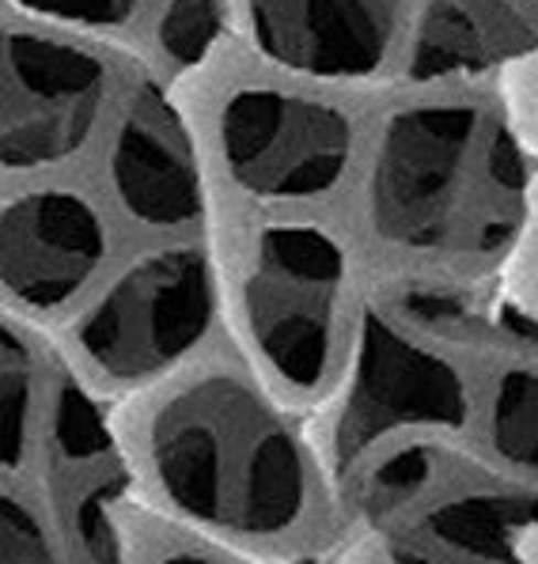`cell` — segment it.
Returning <instances> with one entry per match:
<instances>
[{"label": "cell", "instance_id": "cell-1", "mask_svg": "<svg viewBox=\"0 0 538 564\" xmlns=\"http://www.w3.org/2000/svg\"><path fill=\"white\" fill-rule=\"evenodd\" d=\"M527 213L516 133L482 102H432L387 126L372 175L379 236L418 254L489 258Z\"/></svg>", "mask_w": 538, "mask_h": 564}, {"label": "cell", "instance_id": "cell-2", "mask_svg": "<svg viewBox=\"0 0 538 564\" xmlns=\"http://www.w3.org/2000/svg\"><path fill=\"white\" fill-rule=\"evenodd\" d=\"M144 458L160 497L220 534L277 538L300 523L311 500L297 432L228 371L175 390L152 413Z\"/></svg>", "mask_w": 538, "mask_h": 564}, {"label": "cell", "instance_id": "cell-3", "mask_svg": "<svg viewBox=\"0 0 538 564\" xmlns=\"http://www.w3.org/2000/svg\"><path fill=\"white\" fill-rule=\"evenodd\" d=\"M357 500L395 564H524L531 505L440 447L410 444L376 458Z\"/></svg>", "mask_w": 538, "mask_h": 564}, {"label": "cell", "instance_id": "cell-4", "mask_svg": "<svg viewBox=\"0 0 538 564\" xmlns=\"http://www.w3.org/2000/svg\"><path fill=\"white\" fill-rule=\"evenodd\" d=\"M345 292V254L326 231L277 224L255 239L243 318L262 364L292 390H315L330 368Z\"/></svg>", "mask_w": 538, "mask_h": 564}, {"label": "cell", "instance_id": "cell-5", "mask_svg": "<svg viewBox=\"0 0 538 564\" xmlns=\"http://www.w3.org/2000/svg\"><path fill=\"white\" fill-rule=\"evenodd\" d=\"M216 284L205 250L179 247L141 258L88 315L76 345L107 383H137L186 357L213 323Z\"/></svg>", "mask_w": 538, "mask_h": 564}, {"label": "cell", "instance_id": "cell-6", "mask_svg": "<svg viewBox=\"0 0 538 564\" xmlns=\"http://www.w3.org/2000/svg\"><path fill=\"white\" fill-rule=\"evenodd\" d=\"M466 413L471 398L455 364L395 307L368 311L334 429L337 463L353 466L398 432L459 429Z\"/></svg>", "mask_w": 538, "mask_h": 564}, {"label": "cell", "instance_id": "cell-7", "mask_svg": "<svg viewBox=\"0 0 538 564\" xmlns=\"http://www.w3.org/2000/svg\"><path fill=\"white\" fill-rule=\"evenodd\" d=\"M107 68L88 50L0 28V167H46L92 137Z\"/></svg>", "mask_w": 538, "mask_h": 564}, {"label": "cell", "instance_id": "cell-8", "mask_svg": "<svg viewBox=\"0 0 538 564\" xmlns=\"http://www.w3.org/2000/svg\"><path fill=\"white\" fill-rule=\"evenodd\" d=\"M220 141L232 178L273 202H300L334 189L353 149L342 110L262 88L232 95L220 118Z\"/></svg>", "mask_w": 538, "mask_h": 564}, {"label": "cell", "instance_id": "cell-9", "mask_svg": "<svg viewBox=\"0 0 538 564\" xmlns=\"http://www.w3.org/2000/svg\"><path fill=\"white\" fill-rule=\"evenodd\" d=\"M107 258V228L84 197L39 189L0 213V284L28 307H61Z\"/></svg>", "mask_w": 538, "mask_h": 564}, {"label": "cell", "instance_id": "cell-10", "mask_svg": "<svg viewBox=\"0 0 538 564\" xmlns=\"http://www.w3.org/2000/svg\"><path fill=\"white\" fill-rule=\"evenodd\" d=\"M406 0H250V28L269 61L330 80L384 65Z\"/></svg>", "mask_w": 538, "mask_h": 564}, {"label": "cell", "instance_id": "cell-11", "mask_svg": "<svg viewBox=\"0 0 538 564\" xmlns=\"http://www.w3.org/2000/svg\"><path fill=\"white\" fill-rule=\"evenodd\" d=\"M115 186L129 213L155 228L202 216L205 194L186 121L160 88L144 84L129 107L115 144Z\"/></svg>", "mask_w": 538, "mask_h": 564}, {"label": "cell", "instance_id": "cell-12", "mask_svg": "<svg viewBox=\"0 0 538 564\" xmlns=\"http://www.w3.org/2000/svg\"><path fill=\"white\" fill-rule=\"evenodd\" d=\"M538 50V0H429L410 54L413 80L485 73Z\"/></svg>", "mask_w": 538, "mask_h": 564}, {"label": "cell", "instance_id": "cell-13", "mask_svg": "<svg viewBox=\"0 0 538 564\" xmlns=\"http://www.w3.org/2000/svg\"><path fill=\"white\" fill-rule=\"evenodd\" d=\"M489 444L516 474L538 477V357L501 371L489 398Z\"/></svg>", "mask_w": 538, "mask_h": 564}, {"label": "cell", "instance_id": "cell-14", "mask_svg": "<svg viewBox=\"0 0 538 564\" xmlns=\"http://www.w3.org/2000/svg\"><path fill=\"white\" fill-rule=\"evenodd\" d=\"M39 368L34 352L8 323H0V466H20L31 444V413Z\"/></svg>", "mask_w": 538, "mask_h": 564}, {"label": "cell", "instance_id": "cell-15", "mask_svg": "<svg viewBox=\"0 0 538 564\" xmlns=\"http://www.w3.org/2000/svg\"><path fill=\"white\" fill-rule=\"evenodd\" d=\"M220 0H171L160 20V46L175 65H197L220 34Z\"/></svg>", "mask_w": 538, "mask_h": 564}, {"label": "cell", "instance_id": "cell-16", "mask_svg": "<svg viewBox=\"0 0 538 564\" xmlns=\"http://www.w3.org/2000/svg\"><path fill=\"white\" fill-rule=\"evenodd\" d=\"M0 564H61L42 519L0 492Z\"/></svg>", "mask_w": 538, "mask_h": 564}, {"label": "cell", "instance_id": "cell-17", "mask_svg": "<svg viewBox=\"0 0 538 564\" xmlns=\"http://www.w3.org/2000/svg\"><path fill=\"white\" fill-rule=\"evenodd\" d=\"M20 4L39 15L84 23V28H118L133 15L137 0H20Z\"/></svg>", "mask_w": 538, "mask_h": 564}, {"label": "cell", "instance_id": "cell-18", "mask_svg": "<svg viewBox=\"0 0 538 564\" xmlns=\"http://www.w3.org/2000/svg\"><path fill=\"white\" fill-rule=\"evenodd\" d=\"M160 564H216V561L202 557V553H171V557H163Z\"/></svg>", "mask_w": 538, "mask_h": 564}]
</instances>
